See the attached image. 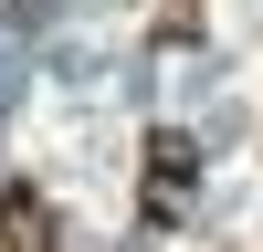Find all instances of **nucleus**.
I'll return each instance as SVG.
<instances>
[{
  "instance_id": "2",
  "label": "nucleus",
  "mask_w": 263,
  "mask_h": 252,
  "mask_svg": "<svg viewBox=\"0 0 263 252\" xmlns=\"http://www.w3.org/2000/svg\"><path fill=\"white\" fill-rule=\"evenodd\" d=\"M0 252H53V210L32 189H0Z\"/></svg>"
},
{
  "instance_id": "1",
  "label": "nucleus",
  "mask_w": 263,
  "mask_h": 252,
  "mask_svg": "<svg viewBox=\"0 0 263 252\" xmlns=\"http://www.w3.org/2000/svg\"><path fill=\"white\" fill-rule=\"evenodd\" d=\"M190 179H200V147H190L179 126H158V137H147V221H179Z\"/></svg>"
}]
</instances>
